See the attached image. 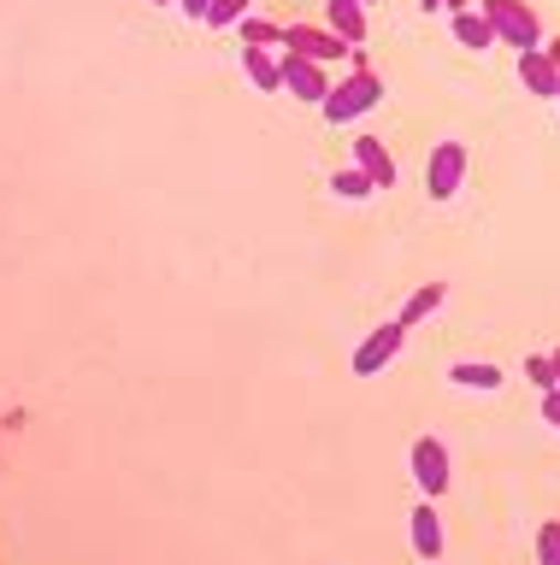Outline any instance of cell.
<instances>
[{
	"label": "cell",
	"mask_w": 560,
	"mask_h": 565,
	"mask_svg": "<svg viewBox=\"0 0 560 565\" xmlns=\"http://www.w3.org/2000/svg\"><path fill=\"white\" fill-rule=\"evenodd\" d=\"M448 383L489 395V388H501V365H489V360H461V365H448Z\"/></svg>",
	"instance_id": "cell-14"
},
{
	"label": "cell",
	"mask_w": 560,
	"mask_h": 565,
	"mask_svg": "<svg viewBox=\"0 0 560 565\" xmlns=\"http://www.w3.org/2000/svg\"><path fill=\"white\" fill-rule=\"evenodd\" d=\"M525 377H531L542 395H549V388H560L554 383V365H549V353H531V360H525Z\"/></svg>",
	"instance_id": "cell-20"
},
{
	"label": "cell",
	"mask_w": 560,
	"mask_h": 565,
	"mask_svg": "<svg viewBox=\"0 0 560 565\" xmlns=\"http://www.w3.org/2000/svg\"><path fill=\"white\" fill-rule=\"evenodd\" d=\"M378 100H383V77H378V71H348V77L330 83V95L319 100V118L325 124H355V118L372 113Z\"/></svg>",
	"instance_id": "cell-1"
},
{
	"label": "cell",
	"mask_w": 560,
	"mask_h": 565,
	"mask_svg": "<svg viewBox=\"0 0 560 565\" xmlns=\"http://www.w3.org/2000/svg\"><path fill=\"white\" fill-rule=\"evenodd\" d=\"M443 300H448V282H419V289L408 295V307L395 312V324L401 330H413V324H425L431 312H443Z\"/></svg>",
	"instance_id": "cell-11"
},
{
	"label": "cell",
	"mask_w": 560,
	"mask_h": 565,
	"mask_svg": "<svg viewBox=\"0 0 560 565\" xmlns=\"http://www.w3.org/2000/svg\"><path fill=\"white\" fill-rule=\"evenodd\" d=\"M443 12H472V0H443Z\"/></svg>",
	"instance_id": "cell-24"
},
{
	"label": "cell",
	"mask_w": 560,
	"mask_h": 565,
	"mask_svg": "<svg viewBox=\"0 0 560 565\" xmlns=\"http://www.w3.org/2000/svg\"><path fill=\"white\" fill-rule=\"evenodd\" d=\"M484 24L496 30V42H507L514 53H531V47H542V18H537V7H525V0H484Z\"/></svg>",
	"instance_id": "cell-2"
},
{
	"label": "cell",
	"mask_w": 560,
	"mask_h": 565,
	"mask_svg": "<svg viewBox=\"0 0 560 565\" xmlns=\"http://www.w3.org/2000/svg\"><path fill=\"white\" fill-rule=\"evenodd\" d=\"M542 53H549V65L560 71V35H549V42H542Z\"/></svg>",
	"instance_id": "cell-23"
},
{
	"label": "cell",
	"mask_w": 560,
	"mask_h": 565,
	"mask_svg": "<svg viewBox=\"0 0 560 565\" xmlns=\"http://www.w3.org/2000/svg\"><path fill=\"white\" fill-rule=\"evenodd\" d=\"M542 424H549V430H560V388H549V395H542Z\"/></svg>",
	"instance_id": "cell-21"
},
{
	"label": "cell",
	"mask_w": 560,
	"mask_h": 565,
	"mask_svg": "<svg viewBox=\"0 0 560 565\" xmlns=\"http://www.w3.org/2000/svg\"><path fill=\"white\" fill-rule=\"evenodd\" d=\"M360 7H372V0H360Z\"/></svg>",
	"instance_id": "cell-28"
},
{
	"label": "cell",
	"mask_w": 560,
	"mask_h": 565,
	"mask_svg": "<svg viewBox=\"0 0 560 565\" xmlns=\"http://www.w3.org/2000/svg\"><path fill=\"white\" fill-rule=\"evenodd\" d=\"M519 83L531 88V95L554 100V88H560V71L549 65V53H542V47H531V53H519Z\"/></svg>",
	"instance_id": "cell-12"
},
{
	"label": "cell",
	"mask_w": 560,
	"mask_h": 565,
	"mask_svg": "<svg viewBox=\"0 0 560 565\" xmlns=\"http://www.w3.org/2000/svg\"><path fill=\"white\" fill-rule=\"evenodd\" d=\"M549 365H554V383H560V348H554V353H549Z\"/></svg>",
	"instance_id": "cell-26"
},
{
	"label": "cell",
	"mask_w": 560,
	"mask_h": 565,
	"mask_svg": "<svg viewBox=\"0 0 560 565\" xmlns=\"http://www.w3.org/2000/svg\"><path fill=\"white\" fill-rule=\"evenodd\" d=\"M236 30H242V42H249V47H277V42H284V24H272V18H260V12H249Z\"/></svg>",
	"instance_id": "cell-17"
},
{
	"label": "cell",
	"mask_w": 560,
	"mask_h": 565,
	"mask_svg": "<svg viewBox=\"0 0 560 565\" xmlns=\"http://www.w3.org/2000/svg\"><path fill=\"white\" fill-rule=\"evenodd\" d=\"M408 524H413V554L425 565L443 559V519H436V501H419Z\"/></svg>",
	"instance_id": "cell-9"
},
{
	"label": "cell",
	"mask_w": 560,
	"mask_h": 565,
	"mask_svg": "<svg viewBox=\"0 0 560 565\" xmlns=\"http://www.w3.org/2000/svg\"><path fill=\"white\" fill-rule=\"evenodd\" d=\"M355 171H360L372 189H395V159H390V148H383L378 136H360V141H355Z\"/></svg>",
	"instance_id": "cell-8"
},
{
	"label": "cell",
	"mask_w": 560,
	"mask_h": 565,
	"mask_svg": "<svg viewBox=\"0 0 560 565\" xmlns=\"http://www.w3.org/2000/svg\"><path fill=\"white\" fill-rule=\"evenodd\" d=\"M454 42L484 53V47H496V30L484 24V12H454Z\"/></svg>",
	"instance_id": "cell-15"
},
{
	"label": "cell",
	"mask_w": 560,
	"mask_h": 565,
	"mask_svg": "<svg viewBox=\"0 0 560 565\" xmlns=\"http://www.w3.org/2000/svg\"><path fill=\"white\" fill-rule=\"evenodd\" d=\"M242 77H249L260 95H277V47H242Z\"/></svg>",
	"instance_id": "cell-13"
},
{
	"label": "cell",
	"mask_w": 560,
	"mask_h": 565,
	"mask_svg": "<svg viewBox=\"0 0 560 565\" xmlns=\"http://www.w3.org/2000/svg\"><path fill=\"white\" fill-rule=\"evenodd\" d=\"M330 194H342V201H366V194H378V189L366 183V177H360L355 166H348V171H337V177H330Z\"/></svg>",
	"instance_id": "cell-18"
},
{
	"label": "cell",
	"mask_w": 560,
	"mask_h": 565,
	"mask_svg": "<svg viewBox=\"0 0 560 565\" xmlns=\"http://www.w3.org/2000/svg\"><path fill=\"white\" fill-rule=\"evenodd\" d=\"M277 47H284V53H302V60H313V65H325V60H337V53H348L325 24H284V42H277Z\"/></svg>",
	"instance_id": "cell-7"
},
{
	"label": "cell",
	"mask_w": 560,
	"mask_h": 565,
	"mask_svg": "<svg viewBox=\"0 0 560 565\" xmlns=\"http://www.w3.org/2000/svg\"><path fill=\"white\" fill-rule=\"evenodd\" d=\"M461 183H466V141L448 136V141H436V148L425 153V194L431 201H454Z\"/></svg>",
	"instance_id": "cell-3"
},
{
	"label": "cell",
	"mask_w": 560,
	"mask_h": 565,
	"mask_svg": "<svg viewBox=\"0 0 560 565\" xmlns=\"http://www.w3.org/2000/svg\"><path fill=\"white\" fill-rule=\"evenodd\" d=\"M419 12H443V0H419Z\"/></svg>",
	"instance_id": "cell-25"
},
{
	"label": "cell",
	"mask_w": 560,
	"mask_h": 565,
	"mask_svg": "<svg viewBox=\"0 0 560 565\" xmlns=\"http://www.w3.org/2000/svg\"><path fill=\"white\" fill-rule=\"evenodd\" d=\"M249 12H254V0H213L201 24H207V30H236L242 18H249Z\"/></svg>",
	"instance_id": "cell-16"
},
{
	"label": "cell",
	"mask_w": 560,
	"mask_h": 565,
	"mask_svg": "<svg viewBox=\"0 0 560 565\" xmlns=\"http://www.w3.org/2000/svg\"><path fill=\"white\" fill-rule=\"evenodd\" d=\"M325 30L337 35L342 47H360L366 42V7H360V0H330V7H325Z\"/></svg>",
	"instance_id": "cell-10"
},
{
	"label": "cell",
	"mask_w": 560,
	"mask_h": 565,
	"mask_svg": "<svg viewBox=\"0 0 560 565\" xmlns=\"http://www.w3.org/2000/svg\"><path fill=\"white\" fill-rule=\"evenodd\" d=\"M171 7H178L183 18H207V7H213V0H171Z\"/></svg>",
	"instance_id": "cell-22"
},
{
	"label": "cell",
	"mask_w": 560,
	"mask_h": 565,
	"mask_svg": "<svg viewBox=\"0 0 560 565\" xmlns=\"http://www.w3.org/2000/svg\"><path fill=\"white\" fill-rule=\"evenodd\" d=\"M436 565H443V559H436Z\"/></svg>",
	"instance_id": "cell-30"
},
{
	"label": "cell",
	"mask_w": 560,
	"mask_h": 565,
	"mask_svg": "<svg viewBox=\"0 0 560 565\" xmlns=\"http://www.w3.org/2000/svg\"><path fill=\"white\" fill-rule=\"evenodd\" d=\"M537 565H560V519L537 524Z\"/></svg>",
	"instance_id": "cell-19"
},
{
	"label": "cell",
	"mask_w": 560,
	"mask_h": 565,
	"mask_svg": "<svg viewBox=\"0 0 560 565\" xmlns=\"http://www.w3.org/2000/svg\"><path fill=\"white\" fill-rule=\"evenodd\" d=\"M401 342H408V330H401L395 318H390V324H378V330L355 348V377H378V371L401 353Z\"/></svg>",
	"instance_id": "cell-6"
},
{
	"label": "cell",
	"mask_w": 560,
	"mask_h": 565,
	"mask_svg": "<svg viewBox=\"0 0 560 565\" xmlns=\"http://www.w3.org/2000/svg\"><path fill=\"white\" fill-rule=\"evenodd\" d=\"M554 100H560V88H554Z\"/></svg>",
	"instance_id": "cell-29"
},
{
	"label": "cell",
	"mask_w": 560,
	"mask_h": 565,
	"mask_svg": "<svg viewBox=\"0 0 560 565\" xmlns=\"http://www.w3.org/2000/svg\"><path fill=\"white\" fill-rule=\"evenodd\" d=\"M154 7H171V0H154Z\"/></svg>",
	"instance_id": "cell-27"
},
{
	"label": "cell",
	"mask_w": 560,
	"mask_h": 565,
	"mask_svg": "<svg viewBox=\"0 0 560 565\" xmlns=\"http://www.w3.org/2000/svg\"><path fill=\"white\" fill-rule=\"evenodd\" d=\"M277 83H284L295 100H313V106H319V100L330 95V77H325V65L302 60V53H284V47H277Z\"/></svg>",
	"instance_id": "cell-5"
},
{
	"label": "cell",
	"mask_w": 560,
	"mask_h": 565,
	"mask_svg": "<svg viewBox=\"0 0 560 565\" xmlns=\"http://www.w3.org/2000/svg\"><path fill=\"white\" fill-rule=\"evenodd\" d=\"M408 466H413L419 494H425V501H443L448 483H454V459H448L443 441H436V436H419V441H413V454H408Z\"/></svg>",
	"instance_id": "cell-4"
}]
</instances>
